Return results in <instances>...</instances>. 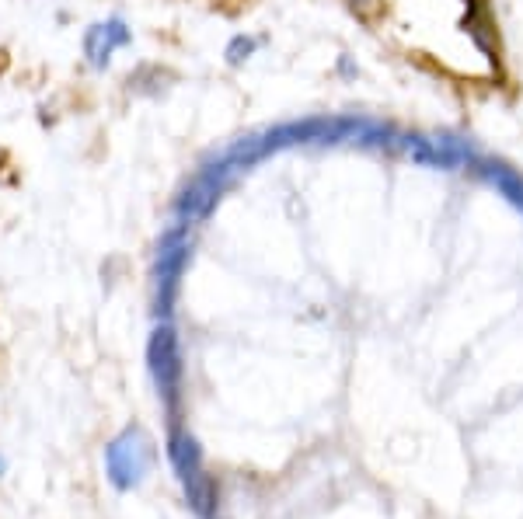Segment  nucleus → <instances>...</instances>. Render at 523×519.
I'll return each instance as SVG.
<instances>
[{"mask_svg": "<svg viewBox=\"0 0 523 519\" xmlns=\"http://www.w3.org/2000/svg\"><path fill=\"white\" fill-rule=\"evenodd\" d=\"M133 42V28L126 25V18L112 14L105 21H95V25L84 28V60H88L91 70H105L112 63V53L116 49H126Z\"/></svg>", "mask_w": 523, "mask_h": 519, "instance_id": "nucleus-1", "label": "nucleus"}, {"mask_svg": "<svg viewBox=\"0 0 523 519\" xmlns=\"http://www.w3.org/2000/svg\"><path fill=\"white\" fill-rule=\"evenodd\" d=\"M185 258H189V227L185 223H171L161 237V248H157V286L161 290L175 286Z\"/></svg>", "mask_w": 523, "mask_h": 519, "instance_id": "nucleus-2", "label": "nucleus"}, {"mask_svg": "<svg viewBox=\"0 0 523 519\" xmlns=\"http://www.w3.org/2000/svg\"><path fill=\"white\" fill-rule=\"evenodd\" d=\"M398 150L405 157H412L415 164H422V168H440V171H454L457 161L450 157V150L443 147L440 133L436 136H422V133H405L398 143Z\"/></svg>", "mask_w": 523, "mask_h": 519, "instance_id": "nucleus-3", "label": "nucleus"}, {"mask_svg": "<svg viewBox=\"0 0 523 519\" xmlns=\"http://www.w3.org/2000/svg\"><path fill=\"white\" fill-rule=\"evenodd\" d=\"M475 171L485 185H492L499 196H506L513 206L523 209V175L520 171H513L510 164H503V161H485V157H478Z\"/></svg>", "mask_w": 523, "mask_h": 519, "instance_id": "nucleus-4", "label": "nucleus"}, {"mask_svg": "<svg viewBox=\"0 0 523 519\" xmlns=\"http://www.w3.org/2000/svg\"><path fill=\"white\" fill-rule=\"evenodd\" d=\"M255 49H259V39H255V35H234L224 49L227 67H241V63H248L255 56Z\"/></svg>", "mask_w": 523, "mask_h": 519, "instance_id": "nucleus-5", "label": "nucleus"}, {"mask_svg": "<svg viewBox=\"0 0 523 519\" xmlns=\"http://www.w3.org/2000/svg\"><path fill=\"white\" fill-rule=\"evenodd\" d=\"M349 4H353V7H356V11H363V14L377 11V0H349Z\"/></svg>", "mask_w": 523, "mask_h": 519, "instance_id": "nucleus-6", "label": "nucleus"}, {"mask_svg": "<svg viewBox=\"0 0 523 519\" xmlns=\"http://www.w3.org/2000/svg\"><path fill=\"white\" fill-rule=\"evenodd\" d=\"M339 70H342V74H346V77H353V74H356V67H353V60H349V56H342V60H339Z\"/></svg>", "mask_w": 523, "mask_h": 519, "instance_id": "nucleus-7", "label": "nucleus"}]
</instances>
